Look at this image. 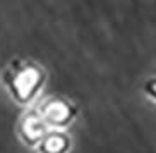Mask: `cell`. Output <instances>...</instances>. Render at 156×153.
I'll return each mask as SVG.
<instances>
[{
    "label": "cell",
    "mask_w": 156,
    "mask_h": 153,
    "mask_svg": "<svg viewBox=\"0 0 156 153\" xmlns=\"http://www.w3.org/2000/svg\"><path fill=\"white\" fill-rule=\"evenodd\" d=\"M43 86V72L34 65H23L12 71L9 89L19 103H31Z\"/></svg>",
    "instance_id": "1"
},
{
    "label": "cell",
    "mask_w": 156,
    "mask_h": 153,
    "mask_svg": "<svg viewBox=\"0 0 156 153\" xmlns=\"http://www.w3.org/2000/svg\"><path fill=\"white\" fill-rule=\"evenodd\" d=\"M70 146L69 138L60 131H48L45 138L38 143L40 153H67Z\"/></svg>",
    "instance_id": "4"
},
{
    "label": "cell",
    "mask_w": 156,
    "mask_h": 153,
    "mask_svg": "<svg viewBox=\"0 0 156 153\" xmlns=\"http://www.w3.org/2000/svg\"><path fill=\"white\" fill-rule=\"evenodd\" d=\"M50 131V127L43 121V117L38 114V110L31 112L21 122V136L28 144H36L45 138V134Z\"/></svg>",
    "instance_id": "3"
},
{
    "label": "cell",
    "mask_w": 156,
    "mask_h": 153,
    "mask_svg": "<svg viewBox=\"0 0 156 153\" xmlns=\"http://www.w3.org/2000/svg\"><path fill=\"white\" fill-rule=\"evenodd\" d=\"M144 89H146L147 97H151L153 100H156V78L149 79V81L146 83V86H144Z\"/></svg>",
    "instance_id": "5"
},
{
    "label": "cell",
    "mask_w": 156,
    "mask_h": 153,
    "mask_svg": "<svg viewBox=\"0 0 156 153\" xmlns=\"http://www.w3.org/2000/svg\"><path fill=\"white\" fill-rule=\"evenodd\" d=\"M38 114L43 117L48 127H64L74 119V108L65 100L51 98L43 103Z\"/></svg>",
    "instance_id": "2"
}]
</instances>
